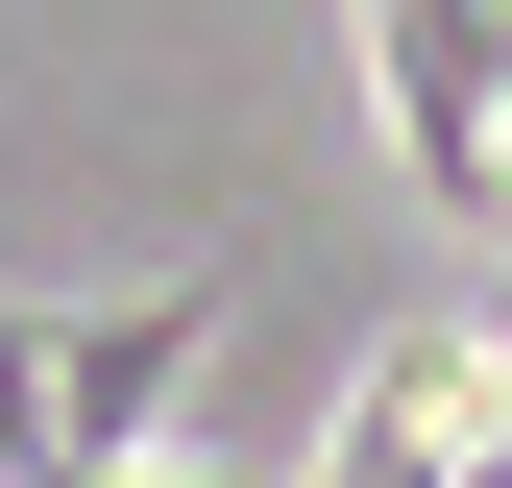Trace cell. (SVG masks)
Here are the masks:
<instances>
[{"label":"cell","instance_id":"3957f363","mask_svg":"<svg viewBox=\"0 0 512 488\" xmlns=\"http://www.w3.org/2000/svg\"><path fill=\"white\" fill-rule=\"evenodd\" d=\"M464 196H488V220H512V98H488V171H464Z\"/></svg>","mask_w":512,"mask_h":488},{"label":"cell","instance_id":"6da1fadb","mask_svg":"<svg viewBox=\"0 0 512 488\" xmlns=\"http://www.w3.org/2000/svg\"><path fill=\"white\" fill-rule=\"evenodd\" d=\"M196 342H220V269H171V293H98L74 342L25 318V391H49V464H122V440L171 415V366H196Z\"/></svg>","mask_w":512,"mask_h":488},{"label":"cell","instance_id":"7a4b0ae2","mask_svg":"<svg viewBox=\"0 0 512 488\" xmlns=\"http://www.w3.org/2000/svg\"><path fill=\"white\" fill-rule=\"evenodd\" d=\"M366 74H391L415 196H464V171H488V98H512V0H366Z\"/></svg>","mask_w":512,"mask_h":488}]
</instances>
